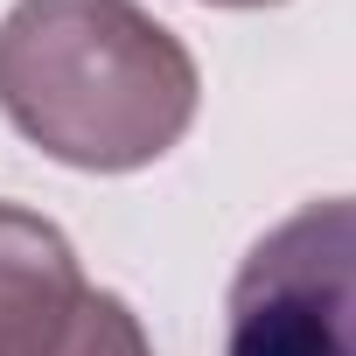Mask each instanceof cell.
I'll return each mask as SVG.
<instances>
[{
  "mask_svg": "<svg viewBox=\"0 0 356 356\" xmlns=\"http://www.w3.org/2000/svg\"><path fill=\"white\" fill-rule=\"evenodd\" d=\"M196 56L140 0H15L0 22V112L49 161L126 175L196 119Z\"/></svg>",
  "mask_w": 356,
  "mask_h": 356,
  "instance_id": "obj_1",
  "label": "cell"
},
{
  "mask_svg": "<svg viewBox=\"0 0 356 356\" xmlns=\"http://www.w3.org/2000/svg\"><path fill=\"white\" fill-rule=\"evenodd\" d=\"M224 356H356V196L273 224L224 307Z\"/></svg>",
  "mask_w": 356,
  "mask_h": 356,
  "instance_id": "obj_2",
  "label": "cell"
},
{
  "mask_svg": "<svg viewBox=\"0 0 356 356\" xmlns=\"http://www.w3.org/2000/svg\"><path fill=\"white\" fill-rule=\"evenodd\" d=\"M77 300L84 266L70 238L22 203H0V356H49Z\"/></svg>",
  "mask_w": 356,
  "mask_h": 356,
  "instance_id": "obj_3",
  "label": "cell"
},
{
  "mask_svg": "<svg viewBox=\"0 0 356 356\" xmlns=\"http://www.w3.org/2000/svg\"><path fill=\"white\" fill-rule=\"evenodd\" d=\"M49 356H154V342H147L140 314L119 293L84 286V300H77V314H70V328H63V342Z\"/></svg>",
  "mask_w": 356,
  "mask_h": 356,
  "instance_id": "obj_4",
  "label": "cell"
},
{
  "mask_svg": "<svg viewBox=\"0 0 356 356\" xmlns=\"http://www.w3.org/2000/svg\"><path fill=\"white\" fill-rule=\"evenodd\" d=\"M210 8H273V0H210Z\"/></svg>",
  "mask_w": 356,
  "mask_h": 356,
  "instance_id": "obj_5",
  "label": "cell"
}]
</instances>
